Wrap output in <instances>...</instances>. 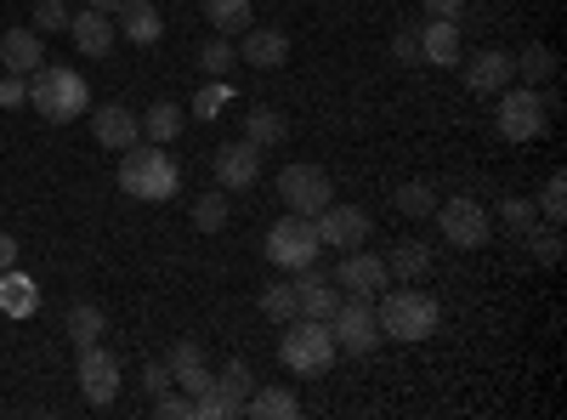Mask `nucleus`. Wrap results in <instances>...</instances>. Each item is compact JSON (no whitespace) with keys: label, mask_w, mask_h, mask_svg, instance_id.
<instances>
[{"label":"nucleus","mask_w":567,"mask_h":420,"mask_svg":"<svg viewBox=\"0 0 567 420\" xmlns=\"http://www.w3.org/2000/svg\"><path fill=\"white\" fill-rule=\"evenodd\" d=\"M392 58H398V63H409V69L420 63V23H414V29H398V34H392Z\"/></svg>","instance_id":"obj_43"},{"label":"nucleus","mask_w":567,"mask_h":420,"mask_svg":"<svg viewBox=\"0 0 567 420\" xmlns=\"http://www.w3.org/2000/svg\"><path fill=\"white\" fill-rule=\"evenodd\" d=\"M374 318H381V336H398V341H425L437 336L443 324V307L432 290H381L374 296Z\"/></svg>","instance_id":"obj_3"},{"label":"nucleus","mask_w":567,"mask_h":420,"mask_svg":"<svg viewBox=\"0 0 567 420\" xmlns=\"http://www.w3.org/2000/svg\"><path fill=\"white\" fill-rule=\"evenodd\" d=\"M386 273L398 278V285H420V278H432V245L420 239H398L392 256H386Z\"/></svg>","instance_id":"obj_22"},{"label":"nucleus","mask_w":567,"mask_h":420,"mask_svg":"<svg viewBox=\"0 0 567 420\" xmlns=\"http://www.w3.org/2000/svg\"><path fill=\"white\" fill-rule=\"evenodd\" d=\"M227 98H233V91H227V80H210V85H199L194 114H199V120H216V114L227 109Z\"/></svg>","instance_id":"obj_40"},{"label":"nucleus","mask_w":567,"mask_h":420,"mask_svg":"<svg viewBox=\"0 0 567 420\" xmlns=\"http://www.w3.org/2000/svg\"><path fill=\"white\" fill-rule=\"evenodd\" d=\"M63 330H69V341H74V347H91V341H103L109 318H103V307H97V301H74V307L63 313Z\"/></svg>","instance_id":"obj_27"},{"label":"nucleus","mask_w":567,"mask_h":420,"mask_svg":"<svg viewBox=\"0 0 567 420\" xmlns=\"http://www.w3.org/2000/svg\"><path fill=\"white\" fill-rule=\"evenodd\" d=\"M182 125H187V109H176L171 98L148 103V114H142V143H176Z\"/></svg>","instance_id":"obj_26"},{"label":"nucleus","mask_w":567,"mask_h":420,"mask_svg":"<svg viewBox=\"0 0 567 420\" xmlns=\"http://www.w3.org/2000/svg\"><path fill=\"white\" fill-rule=\"evenodd\" d=\"M80 392H85V403H97V409H109L114 392H120V358L103 341L80 347Z\"/></svg>","instance_id":"obj_12"},{"label":"nucleus","mask_w":567,"mask_h":420,"mask_svg":"<svg viewBox=\"0 0 567 420\" xmlns=\"http://www.w3.org/2000/svg\"><path fill=\"white\" fill-rule=\"evenodd\" d=\"M45 63V45H40V29H7L0 34V69L7 74H34Z\"/></svg>","instance_id":"obj_19"},{"label":"nucleus","mask_w":567,"mask_h":420,"mask_svg":"<svg viewBox=\"0 0 567 420\" xmlns=\"http://www.w3.org/2000/svg\"><path fill=\"white\" fill-rule=\"evenodd\" d=\"M205 18H210V29L221 40H233V34H245L256 23V7L250 0H205Z\"/></svg>","instance_id":"obj_28"},{"label":"nucleus","mask_w":567,"mask_h":420,"mask_svg":"<svg viewBox=\"0 0 567 420\" xmlns=\"http://www.w3.org/2000/svg\"><path fill=\"white\" fill-rule=\"evenodd\" d=\"M511 63H516V74H523L528 85H545L556 74V52H550V45H539V40L528 45V52H516Z\"/></svg>","instance_id":"obj_30"},{"label":"nucleus","mask_w":567,"mask_h":420,"mask_svg":"<svg viewBox=\"0 0 567 420\" xmlns=\"http://www.w3.org/2000/svg\"><path fill=\"white\" fill-rule=\"evenodd\" d=\"M91 136L109 154H125L131 143H142V114H131L125 103H103V109H91Z\"/></svg>","instance_id":"obj_15"},{"label":"nucleus","mask_w":567,"mask_h":420,"mask_svg":"<svg viewBox=\"0 0 567 420\" xmlns=\"http://www.w3.org/2000/svg\"><path fill=\"white\" fill-rule=\"evenodd\" d=\"M210 387H216V392H221V398H227L233 409L245 414V398L256 392V369H250L245 358H227V363L216 369V381H210Z\"/></svg>","instance_id":"obj_25"},{"label":"nucleus","mask_w":567,"mask_h":420,"mask_svg":"<svg viewBox=\"0 0 567 420\" xmlns=\"http://www.w3.org/2000/svg\"><path fill=\"white\" fill-rule=\"evenodd\" d=\"M499 222H505L511 233H528V227L539 222V205H534L528 194H505V199H499Z\"/></svg>","instance_id":"obj_35"},{"label":"nucleus","mask_w":567,"mask_h":420,"mask_svg":"<svg viewBox=\"0 0 567 420\" xmlns=\"http://www.w3.org/2000/svg\"><path fill=\"white\" fill-rule=\"evenodd\" d=\"M278 358H284L290 376H323V369L341 358L329 318H290V324H284V336H278Z\"/></svg>","instance_id":"obj_4"},{"label":"nucleus","mask_w":567,"mask_h":420,"mask_svg":"<svg viewBox=\"0 0 567 420\" xmlns=\"http://www.w3.org/2000/svg\"><path fill=\"white\" fill-rule=\"evenodd\" d=\"M437 222H443V239L454 245V250H483L488 245V211H483V199H443L437 211H432Z\"/></svg>","instance_id":"obj_10"},{"label":"nucleus","mask_w":567,"mask_h":420,"mask_svg":"<svg viewBox=\"0 0 567 420\" xmlns=\"http://www.w3.org/2000/svg\"><path fill=\"white\" fill-rule=\"evenodd\" d=\"M34 307H40L34 278H29V273H18V267L0 273V313H7V318H29Z\"/></svg>","instance_id":"obj_24"},{"label":"nucleus","mask_w":567,"mask_h":420,"mask_svg":"<svg viewBox=\"0 0 567 420\" xmlns=\"http://www.w3.org/2000/svg\"><path fill=\"white\" fill-rule=\"evenodd\" d=\"M210 171H216V188L221 194H245L261 182V148L250 143V136H239V143H221L210 154Z\"/></svg>","instance_id":"obj_11"},{"label":"nucleus","mask_w":567,"mask_h":420,"mask_svg":"<svg viewBox=\"0 0 567 420\" xmlns=\"http://www.w3.org/2000/svg\"><path fill=\"white\" fill-rule=\"evenodd\" d=\"M29 103V80L23 74H0V109H23Z\"/></svg>","instance_id":"obj_44"},{"label":"nucleus","mask_w":567,"mask_h":420,"mask_svg":"<svg viewBox=\"0 0 567 420\" xmlns=\"http://www.w3.org/2000/svg\"><path fill=\"white\" fill-rule=\"evenodd\" d=\"M194 363H210V358H205V341H199V336H182V341L171 347V363H165V369L176 376V369H194Z\"/></svg>","instance_id":"obj_42"},{"label":"nucleus","mask_w":567,"mask_h":420,"mask_svg":"<svg viewBox=\"0 0 567 420\" xmlns=\"http://www.w3.org/2000/svg\"><path fill=\"white\" fill-rule=\"evenodd\" d=\"M261 318H272V324H290V318H301L296 285H261Z\"/></svg>","instance_id":"obj_31"},{"label":"nucleus","mask_w":567,"mask_h":420,"mask_svg":"<svg viewBox=\"0 0 567 420\" xmlns=\"http://www.w3.org/2000/svg\"><path fill=\"white\" fill-rule=\"evenodd\" d=\"M69 18H74V12L63 7V0H40L29 29H40V34H69Z\"/></svg>","instance_id":"obj_38"},{"label":"nucleus","mask_w":567,"mask_h":420,"mask_svg":"<svg viewBox=\"0 0 567 420\" xmlns=\"http://www.w3.org/2000/svg\"><path fill=\"white\" fill-rule=\"evenodd\" d=\"M69 40H74V52H80V58H109L114 45H120V29H114L109 12L80 7V12L69 18Z\"/></svg>","instance_id":"obj_16"},{"label":"nucleus","mask_w":567,"mask_h":420,"mask_svg":"<svg viewBox=\"0 0 567 420\" xmlns=\"http://www.w3.org/2000/svg\"><path fill=\"white\" fill-rule=\"evenodd\" d=\"M329 330H336V347L352 358H369L381 347V318H374V296H341V307L329 313Z\"/></svg>","instance_id":"obj_6"},{"label":"nucleus","mask_w":567,"mask_h":420,"mask_svg":"<svg viewBox=\"0 0 567 420\" xmlns=\"http://www.w3.org/2000/svg\"><path fill=\"white\" fill-rule=\"evenodd\" d=\"M312 227H318V245H323V250H358V245H369V233H374L369 211L336 205V199H329V205L312 216Z\"/></svg>","instance_id":"obj_9"},{"label":"nucleus","mask_w":567,"mask_h":420,"mask_svg":"<svg viewBox=\"0 0 567 420\" xmlns=\"http://www.w3.org/2000/svg\"><path fill=\"white\" fill-rule=\"evenodd\" d=\"M460 69H465V85L477 91V98H499V91L516 80V63H511V52H499V45H483L477 58H460Z\"/></svg>","instance_id":"obj_14"},{"label":"nucleus","mask_w":567,"mask_h":420,"mask_svg":"<svg viewBox=\"0 0 567 420\" xmlns=\"http://www.w3.org/2000/svg\"><path fill=\"white\" fill-rule=\"evenodd\" d=\"M523 239H528V250H534V262H539V267H556V262H561V227H556V222H550V227H539V222H534V227L523 233Z\"/></svg>","instance_id":"obj_33"},{"label":"nucleus","mask_w":567,"mask_h":420,"mask_svg":"<svg viewBox=\"0 0 567 420\" xmlns=\"http://www.w3.org/2000/svg\"><path fill=\"white\" fill-rule=\"evenodd\" d=\"M245 136H250L256 148H278V143H290V120H284L278 109H250Z\"/></svg>","instance_id":"obj_29"},{"label":"nucleus","mask_w":567,"mask_h":420,"mask_svg":"<svg viewBox=\"0 0 567 420\" xmlns=\"http://www.w3.org/2000/svg\"><path fill=\"white\" fill-rule=\"evenodd\" d=\"M278 199L296 216H318L329 199H336V182H329L323 165H284L278 171Z\"/></svg>","instance_id":"obj_8"},{"label":"nucleus","mask_w":567,"mask_h":420,"mask_svg":"<svg viewBox=\"0 0 567 420\" xmlns=\"http://www.w3.org/2000/svg\"><path fill=\"white\" fill-rule=\"evenodd\" d=\"M18 239H12V233H0V273H7V267H18Z\"/></svg>","instance_id":"obj_47"},{"label":"nucleus","mask_w":567,"mask_h":420,"mask_svg":"<svg viewBox=\"0 0 567 420\" xmlns=\"http://www.w3.org/2000/svg\"><path fill=\"white\" fill-rule=\"evenodd\" d=\"M420 63L460 69V23L454 18H425L420 23Z\"/></svg>","instance_id":"obj_18"},{"label":"nucleus","mask_w":567,"mask_h":420,"mask_svg":"<svg viewBox=\"0 0 567 420\" xmlns=\"http://www.w3.org/2000/svg\"><path fill=\"white\" fill-rule=\"evenodd\" d=\"M239 63H250V69H284V63H290V34L250 23L239 34Z\"/></svg>","instance_id":"obj_17"},{"label":"nucleus","mask_w":567,"mask_h":420,"mask_svg":"<svg viewBox=\"0 0 567 420\" xmlns=\"http://www.w3.org/2000/svg\"><path fill=\"white\" fill-rule=\"evenodd\" d=\"M154 414H159V420H194V398L176 392V387H165V392H154Z\"/></svg>","instance_id":"obj_39"},{"label":"nucleus","mask_w":567,"mask_h":420,"mask_svg":"<svg viewBox=\"0 0 567 420\" xmlns=\"http://www.w3.org/2000/svg\"><path fill=\"white\" fill-rule=\"evenodd\" d=\"M420 7H425V18H460L465 0H420Z\"/></svg>","instance_id":"obj_46"},{"label":"nucleus","mask_w":567,"mask_h":420,"mask_svg":"<svg viewBox=\"0 0 567 420\" xmlns=\"http://www.w3.org/2000/svg\"><path fill=\"white\" fill-rule=\"evenodd\" d=\"M534 205H539V216H545V222H556V227H561V216H567V176H561V171H550V182L539 188V199H534Z\"/></svg>","instance_id":"obj_36"},{"label":"nucleus","mask_w":567,"mask_h":420,"mask_svg":"<svg viewBox=\"0 0 567 420\" xmlns=\"http://www.w3.org/2000/svg\"><path fill=\"white\" fill-rule=\"evenodd\" d=\"M245 414H256V420H296L301 414V398L290 387H261L256 381V392L245 398Z\"/></svg>","instance_id":"obj_23"},{"label":"nucleus","mask_w":567,"mask_h":420,"mask_svg":"<svg viewBox=\"0 0 567 420\" xmlns=\"http://www.w3.org/2000/svg\"><path fill=\"white\" fill-rule=\"evenodd\" d=\"M165 387H171V369H165V363L142 369V392H165Z\"/></svg>","instance_id":"obj_45"},{"label":"nucleus","mask_w":567,"mask_h":420,"mask_svg":"<svg viewBox=\"0 0 567 420\" xmlns=\"http://www.w3.org/2000/svg\"><path fill=\"white\" fill-rule=\"evenodd\" d=\"M318 227H312V216H284V222H272L267 227V262L272 267H290V273H301V267H312L318 262Z\"/></svg>","instance_id":"obj_7"},{"label":"nucleus","mask_w":567,"mask_h":420,"mask_svg":"<svg viewBox=\"0 0 567 420\" xmlns=\"http://www.w3.org/2000/svg\"><path fill=\"white\" fill-rule=\"evenodd\" d=\"M114 29H125V40H131V45H159L165 18H159L154 0H125V7L114 12Z\"/></svg>","instance_id":"obj_20"},{"label":"nucleus","mask_w":567,"mask_h":420,"mask_svg":"<svg viewBox=\"0 0 567 420\" xmlns=\"http://www.w3.org/2000/svg\"><path fill=\"white\" fill-rule=\"evenodd\" d=\"M545 125H550V109L539 98V85H505L499 91L494 131L505 136V143H534V136H545Z\"/></svg>","instance_id":"obj_5"},{"label":"nucleus","mask_w":567,"mask_h":420,"mask_svg":"<svg viewBox=\"0 0 567 420\" xmlns=\"http://www.w3.org/2000/svg\"><path fill=\"white\" fill-rule=\"evenodd\" d=\"M210 381H216V369H210V363H194V369H176V376H171V387H182L187 398L210 392Z\"/></svg>","instance_id":"obj_41"},{"label":"nucleus","mask_w":567,"mask_h":420,"mask_svg":"<svg viewBox=\"0 0 567 420\" xmlns=\"http://www.w3.org/2000/svg\"><path fill=\"white\" fill-rule=\"evenodd\" d=\"M296 301H301V318H329L341 307V285H336V278H323V273H312V267H301Z\"/></svg>","instance_id":"obj_21"},{"label":"nucleus","mask_w":567,"mask_h":420,"mask_svg":"<svg viewBox=\"0 0 567 420\" xmlns=\"http://www.w3.org/2000/svg\"><path fill=\"white\" fill-rule=\"evenodd\" d=\"M120 188H125V199L165 205L182 188V165L165 154V143H131L120 154Z\"/></svg>","instance_id":"obj_1"},{"label":"nucleus","mask_w":567,"mask_h":420,"mask_svg":"<svg viewBox=\"0 0 567 420\" xmlns=\"http://www.w3.org/2000/svg\"><path fill=\"white\" fill-rule=\"evenodd\" d=\"M29 103H34L40 120L69 125V120H80V114L91 109V85H85L80 69H69V63H40V69L29 74Z\"/></svg>","instance_id":"obj_2"},{"label":"nucleus","mask_w":567,"mask_h":420,"mask_svg":"<svg viewBox=\"0 0 567 420\" xmlns=\"http://www.w3.org/2000/svg\"><path fill=\"white\" fill-rule=\"evenodd\" d=\"M392 211H398V216H414V222H420V216H432V211H437V194L425 188V182H403V188L392 194Z\"/></svg>","instance_id":"obj_32"},{"label":"nucleus","mask_w":567,"mask_h":420,"mask_svg":"<svg viewBox=\"0 0 567 420\" xmlns=\"http://www.w3.org/2000/svg\"><path fill=\"white\" fill-rule=\"evenodd\" d=\"M194 227H199V233H221V227H227V199H221L216 188L194 199Z\"/></svg>","instance_id":"obj_37"},{"label":"nucleus","mask_w":567,"mask_h":420,"mask_svg":"<svg viewBox=\"0 0 567 420\" xmlns=\"http://www.w3.org/2000/svg\"><path fill=\"white\" fill-rule=\"evenodd\" d=\"M336 285L341 296H381L392 285V273H386V256H374V250H341V267H336Z\"/></svg>","instance_id":"obj_13"},{"label":"nucleus","mask_w":567,"mask_h":420,"mask_svg":"<svg viewBox=\"0 0 567 420\" xmlns=\"http://www.w3.org/2000/svg\"><path fill=\"white\" fill-rule=\"evenodd\" d=\"M233 63H239V52H233V45H227L221 34L199 45V69H205L210 80H227V74H233Z\"/></svg>","instance_id":"obj_34"},{"label":"nucleus","mask_w":567,"mask_h":420,"mask_svg":"<svg viewBox=\"0 0 567 420\" xmlns=\"http://www.w3.org/2000/svg\"><path fill=\"white\" fill-rule=\"evenodd\" d=\"M85 7H91V12H109V18H114V12L125 7V0H85Z\"/></svg>","instance_id":"obj_48"}]
</instances>
